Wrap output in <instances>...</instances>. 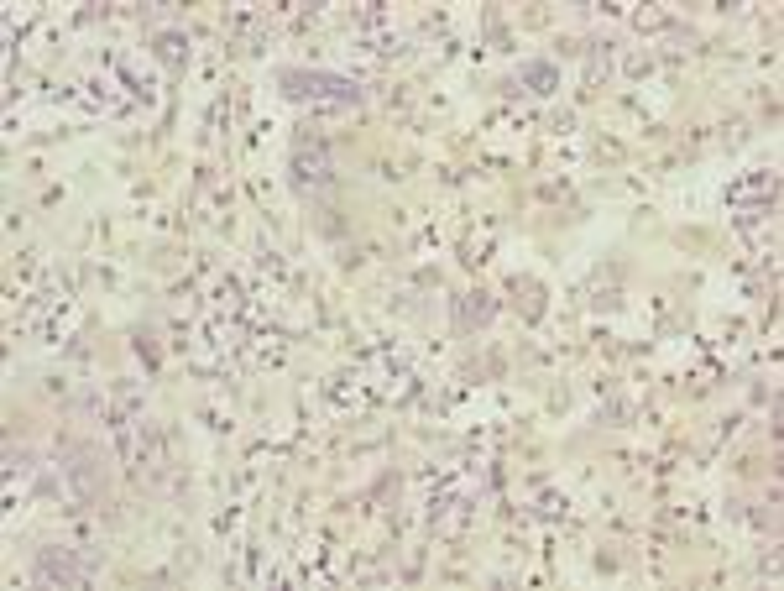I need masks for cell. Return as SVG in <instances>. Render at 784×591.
<instances>
[{
  "label": "cell",
  "instance_id": "obj_1",
  "mask_svg": "<svg viewBox=\"0 0 784 591\" xmlns=\"http://www.w3.org/2000/svg\"><path fill=\"white\" fill-rule=\"evenodd\" d=\"M278 84L293 100H330V105H356L361 100V89L351 79H335V74H298V68H283Z\"/></svg>",
  "mask_w": 784,
  "mask_h": 591
},
{
  "label": "cell",
  "instance_id": "obj_2",
  "mask_svg": "<svg viewBox=\"0 0 784 591\" xmlns=\"http://www.w3.org/2000/svg\"><path fill=\"white\" fill-rule=\"evenodd\" d=\"M37 581H63V586H79L84 571L74 560H68V550H42L37 555Z\"/></svg>",
  "mask_w": 784,
  "mask_h": 591
},
{
  "label": "cell",
  "instance_id": "obj_4",
  "mask_svg": "<svg viewBox=\"0 0 784 591\" xmlns=\"http://www.w3.org/2000/svg\"><path fill=\"white\" fill-rule=\"evenodd\" d=\"M523 79H528V84H539V89H549V84H555V74H549L544 63H528V68H523Z\"/></svg>",
  "mask_w": 784,
  "mask_h": 591
},
{
  "label": "cell",
  "instance_id": "obj_3",
  "mask_svg": "<svg viewBox=\"0 0 784 591\" xmlns=\"http://www.w3.org/2000/svg\"><path fill=\"white\" fill-rule=\"evenodd\" d=\"M293 173H298V184H325V178H330L325 147L314 142V152H309V142H298V147H293Z\"/></svg>",
  "mask_w": 784,
  "mask_h": 591
}]
</instances>
